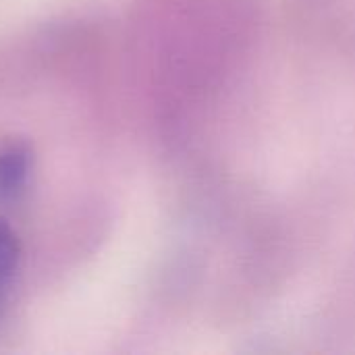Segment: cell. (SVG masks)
Instances as JSON below:
<instances>
[{"label":"cell","mask_w":355,"mask_h":355,"mask_svg":"<svg viewBox=\"0 0 355 355\" xmlns=\"http://www.w3.org/2000/svg\"><path fill=\"white\" fill-rule=\"evenodd\" d=\"M29 175V152L19 144L0 148V200L17 198Z\"/></svg>","instance_id":"obj_1"},{"label":"cell","mask_w":355,"mask_h":355,"mask_svg":"<svg viewBox=\"0 0 355 355\" xmlns=\"http://www.w3.org/2000/svg\"><path fill=\"white\" fill-rule=\"evenodd\" d=\"M19 266V241L12 229L0 220V320L4 316L10 285Z\"/></svg>","instance_id":"obj_2"}]
</instances>
